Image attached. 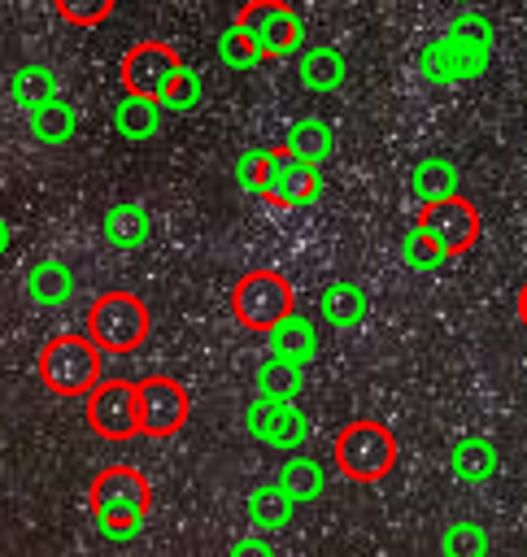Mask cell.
<instances>
[{
  "mask_svg": "<svg viewBox=\"0 0 527 557\" xmlns=\"http://www.w3.org/2000/svg\"><path fill=\"white\" fill-rule=\"evenodd\" d=\"M409 191H414L418 205L440 200V196H453V191H462V170H457L449 157L431 152V157L414 161V170H409Z\"/></svg>",
  "mask_w": 527,
  "mask_h": 557,
  "instance_id": "22",
  "label": "cell"
},
{
  "mask_svg": "<svg viewBox=\"0 0 527 557\" xmlns=\"http://www.w3.org/2000/svg\"><path fill=\"white\" fill-rule=\"evenodd\" d=\"M179 52L161 39H139L126 48L122 65H118V83L122 91H144V96H161V87L170 83V74L179 70Z\"/></svg>",
  "mask_w": 527,
  "mask_h": 557,
  "instance_id": "13",
  "label": "cell"
},
{
  "mask_svg": "<svg viewBox=\"0 0 527 557\" xmlns=\"http://www.w3.org/2000/svg\"><path fill=\"white\" fill-rule=\"evenodd\" d=\"M161 109H170V113H192L200 100H205V83H200V74L196 70H187V65H179L174 74H170V83L161 87Z\"/></svg>",
  "mask_w": 527,
  "mask_h": 557,
  "instance_id": "28",
  "label": "cell"
},
{
  "mask_svg": "<svg viewBox=\"0 0 527 557\" xmlns=\"http://www.w3.org/2000/svg\"><path fill=\"white\" fill-rule=\"evenodd\" d=\"M100 231H105V244H109V248H118V252H135V248L148 244V235H152V218H148V209H144L139 200H118V205L105 209Z\"/></svg>",
  "mask_w": 527,
  "mask_h": 557,
  "instance_id": "17",
  "label": "cell"
},
{
  "mask_svg": "<svg viewBox=\"0 0 527 557\" xmlns=\"http://www.w3.org/2000/svg\"><path fill=\"white\" fill-rule=\"evenodd\" d=\"M279 148H283V152H292L296 161L322 165V161L331 157V148H335V135H331V126H327L322 117H296V122L283 131Z\"/></svg>",
  "mask_w": 527,
  "mask_h": 557,
  "instance_id": "23",
  "label": "cell"
},
{
  "mask_svg": "<svg viewBox=\"0 0 527 557\" xmlns=\"http://www.w3.org/2000/svg\"><path fill=\"white\" fill-rule=\"evenodd\" d=\"M492 548L488 531L479 522H449L444 535H440V553L444 557H483Z\"/></svg>",
  "mask_w": 527,
  "mask_h": 557,
  "instance_id": "30",
  "label": "cell"
},
{
  "mask_svg": "<svg viewBox=\"0 0 527 557\" xmlns=\"http://www.w3.org/2000/svg\"><path fill=\"white\" fill-rule=\"evenodd\" d=\"M218 61L226 65V70H253L257 61H261V52H257V44L248 39V30L240 26V22H231L222 35H218Z\"/></svg>",
  "mask_w": 527,
  "mask_h": 557,
  "instance_id": "31",
  "label": "cell"
},
{
  "mask_svg": "<svg viewBox=\"0 0 527 557\" xmlns=\"http://www.w3.org/2000/svg\"><path fill=\"white\" fill-rule=\"evenodd\" d=\"M9 244H13V226H9V218L0 213V257L9 252Z\"/></svg>",
  "mask_w": 527,
  "mask_h": 557,
  "instance_id": "37",
  "label": "cell"
},
{
  "mask_svg": "<svg viewBox=\"0 0 527 557\" xmlns=\"http://www.w3.org/2000/svg\"><path fill=\"white\" fill-rule=\"evenodd\" d=\"M26 126H30V139H35V144H44V148H61V144H70L74 131H78V113H74L70 100L52 96V100H44L39 109L26 113Z\"/></svg>",
  "mask_w": 527,
  "mask_h": 557,
  "instance_id": "20",
  "label": "cell"
},
{
  "mask_svg": "<svg viewBox=\"0 0 527 557\" xmlns=\"http://www.w3.org/2000/svg\"><path fill=\"white\" fill-rule=\"evenodd\" d=\"M87 505H91V513H135V518H148L152 483L135 466H105L91 479V487H87Z\"/></svg>",
  "mask_w": 527,
  "mask_h": 557,
  "instance_id": "11",
  "label": "cell"
},
{
  "mask_svg": "<svg viewBox=\"0 0 527 557\" xmlns=\"http://www.w3.org/2000/svg\"><path fill=\"white\" fill-rule=\"evenodd\" d=\"M113 131L118 139H152L161 131V100L144 96V91H122V100L113 104Z\"/></svg>",
  "mask_w": 527,
  "mask_h": 557,
  "instance_id": "18",
  "label": "cell"
},
{
  "mask_svg": "<svg viewBox=\"0 0 527 557\" xmlns=\"http://www.w3.org/2000/svg\"><path fill=\"white\" fill-rule=\"evenodd\" d=\"M83 400H87L83 418H87L91 435L113 440V444L139 435V396H135V383H126V379H100Z\"/></svg>",
  "mask_w": 527,
  "mask_h": 557,
  "instance_id": "8",
  "label": "cell"
},
{
  "mask_svg": "<svg viewBox=\"0 0 527 557\" xmlns=\"http://www.w3.org/2000/svg\"><path fill=\"white\" fill-rule=\"evenodd\" d=\"M83 331H87L105 352L126 357V352L144 348V339H148V331H152V313H148V305H144L135 292L113 287V292H100V296L91 300Z\"/></svg>",
  "mask_w": 527,
  "mask_h": 557,
  "instance_id": "3",
  "label": "cell"
},
{
  "mask_svg": "<svg viewBox=\"0 0 527 557\" xmlns=\"http://www.w3.org/2000/svg\"><path fill=\"white\" fill-rule=\"evenodd\" d=\"M501 466V453H497V440L488 435H462L453 448H449V474L466 487H479L497 474Z\"/></svg>",
  "mask_w": 527,
  "mask_h": 557,
  "instance_id": "16",
  "label": "cell"
},
{
  "mask_svg": "<svg viewBox=\"0 0 527 557\" xmlns=\"http://www.w3.org/2000/svg\"><path fill=\"white\" fill-rule=\"evenodd\" d=\"M492 65V48H475L462 44L453 35H436L418 48V74L431 87H449V83H470Z\"/></svg>",
  "mask_w": 527,
  "mask_h": 557,
  "instance_id": "9",
  "label": "cell"
},
{
  "mask_svg": "<svg viewBox=\"0 0 527 557\" xmlns=\"http://www.w3.org/2000/svg\"><path fill=\"white\" fill-rule=\"evenodd\" d=\"M453 4H475V0H453Z\"/></svg>",
  "mask_w": 527,
  "mask_h": 557,
  "instance_id": "39",
  "label": "cell"
},
{
  "mask_svg": "<svg viewBox=\"0 0 527 557\" xmlns=\"http://www.w3.org/2000/svg\"><path fill=\"white\" fill-rule=\"evenodd\" d=\"M244 431L248 440L279 448V453H296L309 440V418L296 409V400H270V396H253L244 409Z\"/></svg>",
  "mask_w": 527,
  "mask_h": 557,
  "instance_id": "10",
  "label": "cell"
},
{
  "mask_svg": "<svg viewBox=\"0 0 527 557\" xmlns=\"http://www.w3.org/2000/svg\"><path fill=\"white\" fill-rule=\"evenodd\" d=\"M296 74H301V87H305V91H335V87H344V78H348V61H344L340 48L318 44V48H305V52H301Z\"/></svg>",
  "mask_w": 527,
  "mask_h": 557,
  "instance_id": "21",
  "label": "cell"
},
{
  "mask_svg": "<svg viewBox=\"0 0 527 557\" xmlns=\"http://www.w3.org/2000/svg\"><path fill=\"white\" fill-rule=\"evenodd\" d=\"M370 313V300L357 283L348 278H331L322 292H318V318L331 326V331H357Z\"/></svg>",
  "mask_w": 527,
  "mask_h": 557,
  "instance_id": "15",
  "label": "cell"
},
{
  "mask_svg": "<svg viewBox=\"0 0 527 557\" xmlns=\"http://www.w3.org/2000/svg\"><path fill=\"white\" fill-rule=\"evenodd\" d=\"M244 513H248V522H253L257 531L270 535V531L292 527V518H296V500H292L279 483H266V487H253V492H248Z\"/></svg>",
  "mask_w": 527,
  "mask_h": 557,
  "instance_id": "24",
  "label": "cell"
},
{
  "mask_svg": "<svg viewBox=\"0 0 527 557\" xmlns=\"http://www.w3.org/2000/svg\"><path fill=\"white\" fill-rule=\"evenodd\" d=\"M292 305H296L292 283L270 265L240 274L231 287V318L253 335H266L283 313H292Z\"/></svg>",
  "mask_w": 527,
  "mask_h": 557,
  "instance_id": "4",
  "label": "cell"
},
{
  "mask_svg": "<svg viewBox=\"0 0 527 557\" xmlns=\"http://www.w3.org/2000/svg\"><path fill=\"white\" fill-rule=\"evenodd\" d=\"M266 344H270L274 357H287V361H296V366H309V361L318 357V331H314V322L301 318L296 309L283 313V318L266 331Z\"/></svg>",
  "mask_w": 527,
  "mask_h": 557,
  "instance_id": "19",
  "label": "cell"
},
{
  "mask_svg": "<svg viewBox=\"0 0 527 557\" xmlns=\"http://www.w3.org/2000/svg\"><path fill=\"white\" fill-rule=\"evenodd\" d=\"M274 483H279L296 505H309V500H318V496L327 492V470H322V461H314V457H305V453H292V457L279 466Z\"/></svg>",
  "mask_w": 527,
  "mask_h": 557,
  "instance_id": "25",
  "label": "cell"
},
{
  "mask_svg": "<svg viewBox=\"0 0 527 557\" xmlns=\"http://www.w3.org/2000/svg\"><path fill=\"white\" fill-rule=\"evenodd\" d=\"M335 470L353 483H383L396 470V435L379 418H353L335 431Z\"/></svg>",
  "mask_w": 527,
  "mask_h": 557,
  "instance_id": "2",
  "label": "cell"
},
{
  "mask_svg": "<svg viewBox=\"0 0 527 557\" xmlns=\"http://www.w3.org/2000/svg\"><path fill=\"white\" fill-rule=\"evenodd\" d=\"M52 4H57V17H65L70 26H100L109 22L118 0H52Z\"/></svg>",
  "mask_w": 527,
  "mask_h": 557,
  "instance_id": "34",
  "label": "cell"
},
{
  "mask_svg": "<svg viewBox=\"0 0 527 557\" xmlns=\"http://www.w3.org/2000/svg\"><path fill=\"white\" fill-rule=\"evenodd\" d=\"M401 261H405L409 270H440V265L449 261V252H444V248L414 222V226L401 235Z\"/></svg>",
  "mask_w": 527,
  "mask_h": 557,
  "instance_id": "29",
  "label": "cell"
},
{
  "mask_svg": "<svg viewBox=\"0 0 527 557\" xmlns=\"http://www.w3.org/2000/svg\"><path fill=\"white\" fill-rule=\"evenodd\" d=\"M91 518H96V531H100L105 540H113V544L135 540V535L144 531V522H148V518H135V513H91Z\"/></svg>",
  "mask_w": 527,
  "mask_h": 557,
  "instance_id": "35",
  "label": "cell"
},
{
  "mask_svg": "<svg viewBox=\"0 0 527 557\" xmlns=\"http://www.w3.org/2000/svg\"><path fill=\"white\" fill-rule=\"evenodd\" d=\"M39 383L52 396L65 400H83L100 379H105V348L87 335V331H70V335H52L39 357H35Z\"/></svg>",
  "mask_w": 527,
  "mask_h": 557,
  "instance_id": "1",
  "label": "cell"
},
{
  "mask_svg": "<svg viewBox=\"0 0 527 557\" xmlns=\"http://www.w3.org/2000/svg\"><path fill=\"white\" fill-rule=\"evenodd\" d=\"M74 292H78V278H74L70 261H61V257H39L26 270V296L39 309H65L74 300Z\"/></svg>",
  "mask_w": 527,
  "mask_h": 557,
  "instance_id": "14",
  "label": "cell"
},
{
  "mask_svg": "<svg viewBox=\"0 0 527 557\" xmlns=\"http://www.w3.org/2000/svg\"><path fill=\"white\" fill-rule=\"evenodd\" d=\"M514 309H518V322H523V326H527V283H523V287H518V305H514Z\"/></svg>",
  "mask_w": 527,
  "mask_h": 557,
  "instance_id": "38",
  "label": "cell"
},
{
  "mask_svg": "<svg viewBox=\"0 0 527 557\" xmlns=\"http://www.w3.org/2000/svg\"><path fill=\"white\" fill-rule=\"evenodd\" d=\"M9 96H13V104L17 109H39L44 100H52V96H61L57 91V74L48 70V65H39V61H26V65H17L13 74H9Z\"/></svg>",
  "mask_w": 527,
  "mask_h": 557,
  "instance_id": "26",
  "label": "cell"
},
{
  "mask_svg": "<svg viewBox=\"0 0 527 557\" xmlns=\"http://www.w3.org/2000/svg\"><path fill=\"white\" fill-rule=\"evenodd\" d=\"M444 35H453V39H462V44H475V48H492V44H497V26H492L479 9H462V13L444 26Z\"/></svg>",
  "mask_w": 527,
  "mask_h": 557,
  "instance_id": "33",
  "label": "cell"
},
{
  "mask_svg": "<svg viewBox=\"0 0 527 557\" xmlns=\"http://www.w3.org/2000/svg\"><path fill=\"white\" fill-rule=\"evenodd\" d=\"M244 553H266V557H274V544H270L266 531H261V535H253V540H235V544H231V557H244Z\"/></svg>",
  "mask_w": 527,
  "mask_h": 557,
  "instance_id": "36",
  "label": "cell"
},
{
  "mask_svg": "<svg viewBox=\"0 0 527 557\" xmlns=\"http://www.w3.org/2000/svg\"><path fill=\"white\" fill-rule=\"evenodd\" d=\"M270 161H274V148H244L235 157V170H231L235 174V187L248 191V196H261V183H266Z\"/></svg>",
  "mask_w": 527,
  "mask_h": 557,
  "instance_id": "32",
  "label": "cell"
},
{
  "mask_svg": "<svg viewBox=\"0 0 527 557\" xmlns=\"http://www.w3.org/2000/svg\"><path fill=\"white\" fill-rule=\"evenodd\" d=\"M235 22L248 30V39L257 44L261 61H283V57H296L301 44H305V26H301V13L287 4V0H248Z\"/></svg>",
  "mask_w": 527,
  "mask_h": 557,
  "instance_id": "5",
  "label": "cell"
},
{
  "mask_svg": "<svg viewBox=\"0 0 527 557\" xmlns=\"http://www.w3.org/2000/svg\"><path fill=\"white\" fill-rule=\"evenodd\" d=\"M444 252H449V261L453 257H462V252H470L475 244H479V231H483V222H479V209H475V200H466L462 191H453V196H440V200H427L422 209H418V218H414Z\"/></svg>",
  "mask_w": 527,
  "mask_h": 557,
  "instance_id": "6",
  "label": "cell"
},
{
  "mask_svg": "<svg viewBox=\"0 0 527 557\" xmlns=\"http://www.w3.org/2000/svg\"><path fill=\"white\" fill-rule=\"evenodd\" d=\"M135 396H139V435L148 440H170L187 426V413H192V400H187V387L170 374H148L135 383Z\"/></svg>",
  "mask_w": 527,
  "mask_h": 557,
  "instance_id": "7",
  "label": "cell"
},
{
  "mask_svg": "<svg viewBox=\"0 0 527 557\" xmlns=\"http://www.w3.org/2000/svg\"><path fill=\"white\" fill-rule=\"evenodd\" d=\"M253 383H257V396H270V400H296L301 387H305V366H296V361L270 352V357L257 366Z\"/></svg>",
  "mask_w": 527,
  "mask_h": 557,
  "instance_id": "27",
  "label": "cell"
},
{
  "mask_svg": "<svg viewBox=\"0 0 527 557\" xmlns=\"http://www.w3.org/2000/svg\"><path fill=\"white\" fill-rule=\"evenodd\" d=\"M322 196V174L318 165L309 161H296L292 152L274 148V161L266 170V183H261V200L266 205H279V209H305Z\"/></svg>",
  "mask_w": 527,
  "mask_h": 557,
  "instance_id": "12",
  "label": "cell"
}]
</instances>
